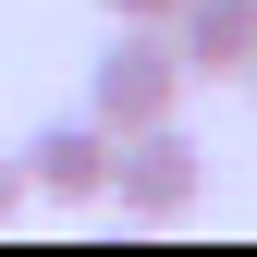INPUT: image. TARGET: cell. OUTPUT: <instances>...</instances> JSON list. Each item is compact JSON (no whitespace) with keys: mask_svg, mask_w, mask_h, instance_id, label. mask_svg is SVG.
I'll return each mask as SVG.
<instances>
[{"mask_svg":"<svg viewBox=\"0 0 257 257\" xmlns=\"http://www.w3.org/2000/svg\"><path fill=\"white\" fill-rule=\"evenodd\" d=\"M110 196H122V220H184V208L208 196V147L184 135V110L110 135Z\"/></svg>","mask_w":257,"mask_h":257,"instance_id":"cell-2","label":"cell"},{"mask_svg":"<svg viewBox=\"0 0 257 257\" xmlns=\"http://www.w3.org/2000/svg\"><path fill=\"white\" fill-rule=\"evenodd\" d=\"M13 159H25V196H61V208L110 196V122H37Z\"/></svg>","mask_w":257,"mask_h":257,"instance_id":"cell-3","label":"cell"},{"mask_svg":"<svg viewBox=\"0 0 257 257\" xmlns=\"http://www.w3.org/2000/svg\"><path fill=\"white\" fill-rule=\"evenodd\" d=\"M184 49H172V25H110V49L86 61V122H110V135H135V122L159 110H184Z\"/></svg>","mask_w":257,"mask_h":257,"instance_id":"cell-1","label":"cell"},{"mask_svg":"<svg viewBox=\"0 0 257 257\" xmlns=\"http://www.w3.org/2000/svg\"><path fill=\"white\" fill-rule=\"evenodd\" d=\"M13 208H25V159L0 147V220H13Z\"/></svg>","mask_w":257,"mask_h":257,"instance_id":"cell-6","label":"cell"},{"mask_svg":"<svg viewBox=\"0 0 257 257\" xmlns=\"http://www.w3.org/2000/svg\"><path fill=\"white\" fill-rule=\"evenodd\" d=\"M172 49H184V74H233L245 86V61H257V0H184L172 13Z\"/></svg>","mask_w":257,"mask_h":257,"instance_id":"cell-4","label":"cell"},{"mask_svg":"<svg viewBox=\"0 0 257 257\" xmlns=\"http://www.w3.org/2000/svg\"><path fill=\"white\" fill-rule=\"evenodd\" d=\"M184 0H110V25H172Z\"/></svg>","mask_w":257,"mask_h":257,"instance_id":"cell-5","label":"cell"},{"mask_svg":"<svg viewBox=\"0 0 257 257\" xmlns=\"http://www.w3.org/2000/svg\"><path fill=\"white\" fill-rule=\"evenodd\" d=\"M245 86H257V61H245Z\"/></svg>","mask_w":257,"mask_h":257,"instance_id":"cell-7","label":"cell"}]
</instances>
